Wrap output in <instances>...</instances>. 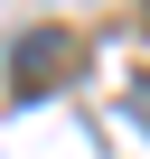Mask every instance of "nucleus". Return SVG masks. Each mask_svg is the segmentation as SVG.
I'll return each mask as SVG.
<instances>
[{
	"instance_id": "f257e3e1",
	"label": "nucleus",
	"mask_w": 150,
	"mask_h": 159,
	"mask_svg": "<svg viewBox=\"0 0 150 159\" xmlns=\"http://www.w3.org/2000/svg\"><path fill=\"white\" fill-rule=\"evenodd\" d=\"M75 66H85V38H75V28H28L19 56H10V94H19V103L66 94V84H75Z\"/></svg>"
}]
</instances>
